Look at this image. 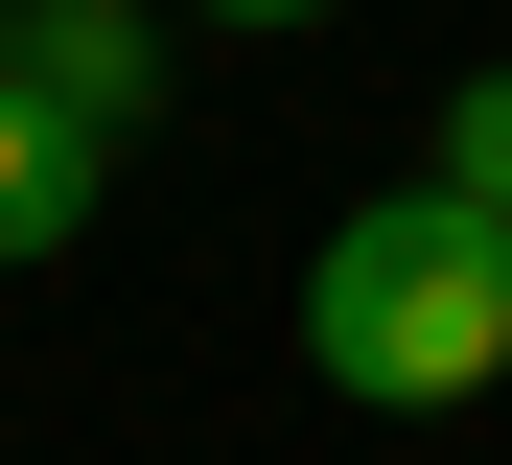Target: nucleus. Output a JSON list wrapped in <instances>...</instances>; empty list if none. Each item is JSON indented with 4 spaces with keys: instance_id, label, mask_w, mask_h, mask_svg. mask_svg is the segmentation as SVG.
Returning <instances> with one entry per match:
<instances>
[{
    "instance_id": "f257e3e1",
    "label": "nucleus",
    "mask_w": 512,
    "mask_h": 465,
    "mask_svg": "<svg viewBox=\"0 0 512 465\" xmlns=\"http://www.w3.org/2000/svg\"><path fill=\"white\" fill-rule=\"evenodd\" d=\"M303 372L373 396V419H466L489 372H512V210H466L443 163L373 186V210H326V256H303Z\"/></svg>"
},
{
    "instance_id": "f03ea898",
    "label": "nucleus",
    "mask_w": 512,
    "mask_h": 465,
    "mask_svg": "<svg viewBox=\"0 0 512 465\" xmlns=\"http://www.w3.org/2000/svg\"><path fill=\"white\" fill-rule=\"evenodd\" d=\"M94 186H117V140H94V117H70V93H47L24 47H0V279H24V256H70V233H94Z\"/></svg>"
},
{
    "instance_id": "7ed1b4c3",
    "label": "nucleus",
    "mask_w": 512,
    "mask_h": 465,
    "mask_svg": "<svg viewBox=\"0 0 512 465\" xmlns=\"http://www.w3.org/2000/svg\"><path fill=\"white\" fill-rule=\"evenodd\" d=\"M24 70H47L94 140H140V117H163V24H140V0H24Z\"/></svg>"
},
{
    "instance_id": "20e7f679",
    "label": "nucleus",
    "mask_w": 512,
    "mask_h": 465,
    "mask_svg": "<svg viewBox=\"0 0 512 465\" xmlns=\"http://www.w3.org/2000/svg\"><path fill=\"white\" fill-rule=\"evenodd\" d=\"M443 186H466V210H512V70H466V93H443Z\"/></svg>"
},
{
    "instance_id": "39448f33",
    "label": "nucleus",
    "mask_w": 512,
    "mask_h": 465,
    "mask_svg": "<svg viewBox=\"0 0 512 465\" xmlns=\"http://www.w3.org/2000/svg\"><path fill=\"white\" fill-rule=\"evenodd\" d=\"M187 24H326V0H187Z\"/></svg>"
},
{
    "instance_id": "423d86ee",
    "label": "nucleus",
    "mask_w": 512,
    "mask_h": 465,
    "mask_svg": "<svg viewBox=\"0 0 512 465\" xmlns=\"http://www.w3.org/2000/svg\"><path fill=\"white\" fill-rule=\"evenodd\" d=\"M0 47H24V0H0Z\"/></svg>"
}]
</instances>
